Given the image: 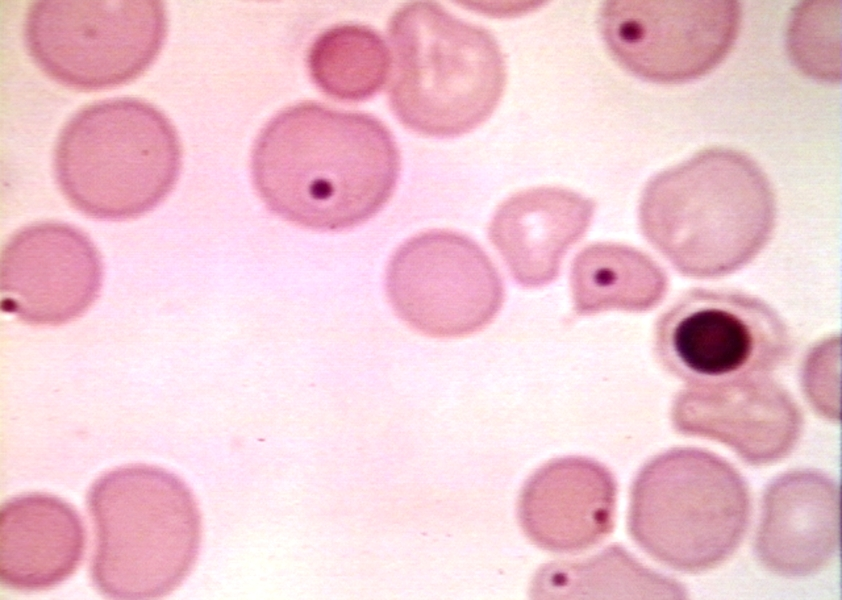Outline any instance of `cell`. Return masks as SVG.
Returning <instances> with one entry per match:
<instances>
[{"label":"cell","instance_id":"obj_1","mask_svg":"<svg viewBox=\"0 0 842 600\" xmlns=\"http://www.w3.org/2000/svg\"><path fill=\"white\" fill-rule=\"evenodd\" d=\"M250 173L273 214L306 229L340 231L385 206L397 184L400 154L376 117L301 102L261 129Z\"/></svg>","mask_w":842,"mask_h":600},{"label":"cell","instance_id":"obj_2","mask_svg":"<svg viewBox=\"0 0 842 600\" xmlns=\"http://www.w3.org/2000/svg\"><path fill=\"white\" fill-rule=\"evenodd\" d=\"M777 205L770 181L748 155L713 147L651 178L639 200L643 236L680 274H732L770 241Z\"/></svg>","mask_w":842,"mask_h":600},{"label":"cell","instance_id":"obj_3","mask_svg":"<svg viewBox=\"0 0 842 600\" xmlns=\"http://www.w3.org/2000/svg\"><path fill=\"white\" fill-rule=\"evenodd\" d=\"M87 506L95 531L91 578L107 597H163L194 566L201 515L172 472L146 464L112 469L93 482Z\"/></svg>","mask_w":842,"mask_h":600},{"label":"cell","instance_id":"obj_4","mask_svg":"<svg viewBox=\"0 0 842 600\" xmlns=\"http://www.w3.org/2000/svg\"><path fill=\"white\" fill-rule=\"evenodd\" d=\"M178 133L140 99L120 97L78 110L53 152L56 183L67 201L95 219L137 218L172 191L181 169Z\"/></svg>","mask_w":842,"mask_h":600},{"label":"cell","instance_id":"obj_5","mask_svg":"<svg viewBox=\"0 0 842 600\" xmlns=\"http://www.w3.org/2000/svg\"><path fill=\"white\" fill-rule=\"evenodd\" d=\"M392 111L407 128L432 137H455L483 123L506 83L499 44L482 27L440 5L415 1L391 17Z\"/></svg>","mask_w":842,"mask_h":600},{"label":"cell","instance_id":"obj_6","mask_svg":"<svg viewBox=\"0 0 842 600\" xmlns=\"http://www.w3.org/2000/svg\"><path fill=\"white\" fill-rule=\"evenodd\" d=\"M751 499L742 475L699 448H674L649 460L630 492L628 529L659 563L701 573L726 561L742 542Z\"/></svg>","mask_w":842,"mask_h":600},{"label":"cell","instance_id":"obj_7","mask_svg":"<svg viewBox=\"0 0 842 600\" xmlns=\"http://www.w3.org/2000/svg\"><path fill=\"white\" fill-rule=\"evenodd\" d=\"M166 32L165 5L158 0H40L24 21L35 64L77 90L134 80L154 62Z\"/></svg>","mask_w":842,"mask_h":600},{"label":"cell","instance_id":"obj_8","mask_svg":"<svg viewBox=\"0 0 842 600\" xmlns=\"http://www.w3.org/2000/svg\"><path fill=\"white\" fill-rule=\"evenodd\" d=\"M792 338L763 299L729 288H693L657 319L654 352L688 384L768 375L787 362Z\"/></svg>","mask_w":842,"mask_h":600},{"label":"cell","instance_id":"obj_9","mask_svg":"<svg viewBox=\"0 0 842 600\" xmlns=\"http://www.w3.org/2000/svg\"><path fill=\"white\" fill-rule=\"evenodd\" d=\"M385 290L397 316L434 338H459L492 322L504 301L499 272L471 238L429 230L401 244L385 273Z\"/></svg>","mask_w":842,"mask_h":600},{"label":"cell","instance_id":"obj_10","mask_svg":"<svg viewBox=\"0 0 842 600\" xmlns=\"http://www.w3.org/2000/svg\"><path fill=\"white\" fill-rule=\"evenodd\" d=\"M733 0H612L598 25L613 58L644 80L673 84L714 69L733 47L741 24Z\"/></svg>","mask_w":842,"mask_h":600},{"label":"cell","instance_id":"obj_11","mask_svg":"<svg viewBox=\"0 0 842 600\" xmlns=\"http://www.w3.org/2000/svg\"><path fill=\"white\" fill-rule=\"evenodd\" d=\"M102 277L100 254L84 232L62 222L34 223L1 251L2 308L31 325H61L92 305Z\"/></svg>","mask_w":842,"mask_h":600},{"label":"cell","instance_id":"obj_12","mask_svg":"<svg viewBox=\"0 0 842 600\" xmlns=\"http://www.w3.org/2000/svg\"><path fill=\"white\" fill-rule=\"evenodd\" d=\"M671 418L679 433L725 444L755 466L789 455L803 427L799 405L768 375L688 384L675 396Z\"/></svg>","mask_w":842,"mask_h":600},{"label":"cell","instance_id":"obj_13","mask_svg":"<svg viewBox=\"0 0 842 600\" xmlns=\"http://www.w3.org/2000/svg\"><path fill=\"white\" fill-rule=\"evenodd\" d=\"M839 487L820 471L784 473L767 487L755 551L771 572L802 577L819 572L839 549Z\"/></svg>","mask_w":842,"mask_h":600},{"label":"cell","instance_id":"obj_14","mask_svg":"<svg viewBox=\"0 0 842 600\" xmlns=\"http://www.w3.org/2000/svg\"><path fill=\"white\" fill-rule=\"evenodd\" d=\"M616 482L601 464L581 457L554 460L525 484L519 518L527 536L552 552H577L611 532Z\"/></svg>","mask_w":842,"mask_h":600},{"label":"cell","instance_id":"obj_15","mask_svg":"<svg viewBox=\"0 0 842 600\" xmlns=\"http://www.w3.org/2000/svg\"><path fill=\"white\" fill-rule=\"evenodd\" d=\"M592 199L544 186L520 191L495 211L488 234L513 278L536 288L552 282L569 248L587 231Z\"/></svg>","mask_w":842,"mask_h":600},{"label":"cell","instance_id":"obj_16","mask_svg":"<svg viewBox=\"0 0 842 600\" xmlns=\"http://www.w3.org/2000/svg\"><path fill=\"white\" fill-rule=\"evenodd\" d=\"M86 533L77 511L47 493H26L0 510V579L37 591L69 578L83 560Z\"/></svg>","mask_w":842,"mask_h":600},{"label":"cell","instance_id":"obj_17","mask_svg":"<svg viewBox=\"0 0 842 600\" xmlns=\"http://www.w3.org/2000/svg\"><path fill=\"white\" fill-rule=\"evenodd\" d=\"M667 288L662 267L648 254L624 244L588 245L571 265L570 289L578 315L645 312L663 300Z\"/></svg>","mask_w":842,"mask_h":600},{"label":"cell","instance_id":"obj_18","mask_svg":"<svg viewBox=\"0 0 842 600\" xmlns=\"http://www.w3.org/2000/svg\"><path fill=\"white\" fill-rule=\"evenodd\" d=\"M307 67L313 82L326 95L357 102L382 89L391 59L386 43L375 30L350 23L328 28L315 38L307 54Z\"/></svg>","mask_w":842,"mask_h":600},{"label":"cell","instance_id":"obj_19","mask_svg":"<svg viewBox=\"0 0 842 600\" xmlns=\"http://www.w3.org/2000/svg\"><path fill=\"white\" fill-rule=\"evenodd\" d=\"M786 47L791 61L808 77L841 80V1H803L791 12Z\"/></svg>","mask_w":842,"mask_h":600}]
</instances>
